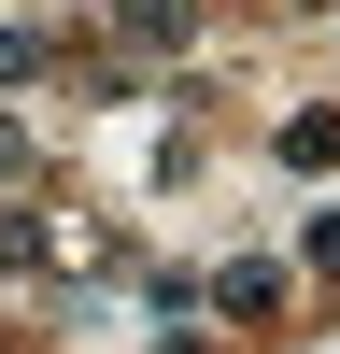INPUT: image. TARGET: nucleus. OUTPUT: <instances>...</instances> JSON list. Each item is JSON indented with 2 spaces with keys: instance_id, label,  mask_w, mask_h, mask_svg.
Returning <instances> with one entry per match:
<instances>
[{
  "instance_id": "20e7f679",
  "label": "nucleus",
  "mask_w": 340,
  "mask_h": 354,
  "mask_svg": "<svg viewBox=\"0 0 340 354\" xmlns=\"http://www.w3.org/2000/svg\"><path fill=\"white\" fill-rule=\"evenodd\" d=\"M185 28H198V0H113V43L128 57H170Z\"/></svg>"
},
{
  "instance_id": "0eeeda50",
  "label": "nucleus",
  "mask_w": 340,
  "mask_h": 354,
  "mask_svg": "<svg viewBox=\"0 0 340 354\" xmlns=\"http://www.w3.org/2000/svg\"><path fill=\"white\" fill-rule=\"evenodd\" d=\"M28 170H43V128H28V113H15V100H0V198H15V185H28Z\"/></svg>"
},
{
  "instance_id": "9b49d317",
  "label": "nucleus",
  "mask_w": 340,
  "mask_h": 354,
  "mask_svg": "<svg viewBox=\"0 0 340 354\" xmlns=\"http://www.w3.org/2000/svg\"><path fill=\"white\" fill-rule=\"evenodd\" d=\"M283 15H312V0H283Z\"/></svg>"
},
{
  "instance_id": "f03ea898",
  "label": "nucleus",
  "mask_w": 340,
  "mask_h": 354,
  "mask_svg": "<svg viewBox=\"0 0 340 354\" xmlns=\"http://www.w3.org/2000/svg\"><path fill=\"white\" fill-rule=\"evenodd\" d=\"M198 298H213V312H227V326H255V340H270V326H283V298H298V283H283V270H270V255H227V270H213V283H198Z\"/></svg>"
},
{
  "instance_id": "f257e3e1",
  "label": "nucleus",
  "mask_w": 340,
  "mask_h": 354,
  "mask_svg": "<svg viewBox=\"0 0 340 354\" xmlns=\"http://www.w3.org/2000/svg\"><path fill=\"white\" fill-rule=\"evenodd\" d=\"M43 270L57 283H113V270H128V227L85 213V198H43Z\"/></svg>"
},
{
  "instance_id": "7ed1b4c3",
  "label": "nucleus",
  "mask_w": 340,
  "mask_h": 354,
  "mask_svg": "<svg viewBox=\"0 0 340 354\" xmlns=\"http://www.w3.org/2000/svg\"><path fill=\"white\" fill-rule=\"evenodd\" d=\"M57 71H71V43L43 15H0V85H57Z\"/></svg>"
},
{
  "instance_id": "39448f33",
  "label": "nucleus",
  "mask_w": 340,
  "mask_h": 354,
  "mask_svg": "<svg viewBox=\"0 0 340 354\" xmlns=\"http://www.w3.org/2000/svg\"><path fill=\"white\" fill-rule=\"evenodd\" d=\"M270 156H283V170H340V113H326V100H312V113H283V128H270Z\"/></svg>"
},
{
  "instance_id": "6e6552de",
  "label": "nucleus",
  "mask_w": 340,
  "mask_h": 354,
  "mask_svg": "<svg viewBox=\"0 0 340 354\" xmlns=\"http://www.w3.org/2000/svg\"><path fill=\"white\" fill-rule=\"evenodd\" d=\"M312 283H340V213H312Z\"/></svg>"
},
{
  "instance_id": "9d476101",
  "label": "nucleus",
  "mask_w": 340,
  "mask_h": 354,
  "mask_svg": "<svg viewBox=\"0 0 340 354\" xmlns=\"http://www.w3.org/2000/svg\"><path fill=\"white\" fill-rule=\"evenodd\" d=\"M0 354H43V340H28V326H0Z\"/></svg>"
},
{
  "instance_id": "423d86ee",
  "label": "nucleus",
  "mask_w": 340,
  "mask_h": 354,
  "mask_svg": "<svg viewBox=\"0 0 340 354\" xmlns=\"http://www.w3.org/2000/svg\"><path fill=\"white\" fill-rule=\"evenodd\" d=\"M0 270L43 283V198H0Z\"/></svg>"
},
{
  "instance_id": "1a4fd4ad",
  "label": "nucleus",
  "mask_w": 340,
  "mask_h": 354,
  "mask_svg": "<svg viewBox=\"0 0 340 354\" xmlns=\"http://www.w3.org/2000/svg\"><path fill=\"white\" fill-rule=\"evenodd\" d=\"M142 354H227V340H185V326H170V340H142Z\"/></svg>"
}]
</instances>
